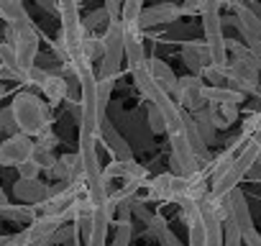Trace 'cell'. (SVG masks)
Segmentation results:
<instances>
[{
  "instance_id": "7a4b0ae2",
  "label": "cell",
  "mask_w": 261,
  "mask_h": 246,
  "mask_svg": "<svg viewBox=\"0 0 261 246\" xmlns=\"http://www.w3.org/2000/svg\"><path fill=\"white\" fill-rule=\"evenodd\" d=\"M258 157H261V141H248L243 149H241V154L236 157V162L230 164V169L218 180V182H213V187H210V200L213 203H223L236 187H238V182L251 172V167L253 164H258Z\"/></svg>"
},
{
  "instance_id": "d590c367",
  "label": "cell",
  "mask_w": 261,
  "mask_h": 246,
  "mask_svg": "<svg viewBox=\"0 0 261 246\" xmlns=\"http://www.w3.org/2000/svg\"><path fill=\"white\" fill-rule=\"evenodd\" d=\"M156 238L162 241V246H182V243H179V238L172 233V228H169V226H167V228H162V231L156 233Z\"/></svg>"
},
{
  "instance_id": "83f0119b",
  "label": "cell",
  "mask_w": 261,
  "mask_h": 246,
  "mask_svg": "<svg viewBox=\"0 0 261 246\" xmlns=\"http://www.w3.org/2000/svg\"><path fill=\"white\" fill-rule=\"evenodd\" d=\"M115 236L110 241V246H130V236H134V223L130 220H118L115 223Z\"/></svg>"
},
{
  "instance_id": "60d3db41",
  "label": "cell",
  "mask_w": 261,
  "mask_h": 246,
  "mask_svg": "<svg viewBox=\"0 0 261 246\" xmlns=\"http://www.w3.org/2000/svg\"><path fill=\"white\" fill-rule=\"evenodd\" d=\"M6 92H8V90H6V85H3V80H0V100H3V97H6Z\"/></svg>"
},
{
  "instance_id": "b9f144b4",
  "label": "cell",
  "mask_w": 261,
  "mask_h": 246,
  "mask_svg": "<svg viewBox=\"0 0 261 246\" xmlns=\"http://www.w3.org/2000/svg\"><path fill=\"white\" fill-rule=\"evenodd\" d=\"M258 167H261V157H258Z\"/></svg>"
},
{
  "instance_id": "4dcf8cb0",
  "label": "cell",
  "mask_w": 261,
  "mask_h": 246,
  "mask_svg": "<svg viewBox=\"0 0 261 246\" xmlns=\"http://www.w3.org/2000/svg\"><path fill=\"white\" fill-rule=\"evenodd\" d=\"M51 72H46L44 67H39V64H34L31 69H26V80H23V85H36L39 90H41V85L46 82V77H49Z\"/></svg>"
},
{
  "instance_id": "5bb4252c",
  "label": "cell",
  "mask_w": 261,
  "mask_h": 246,
  "mask_svg": "<svg viewBox=\"0 0 261 246\" xmlns=\"http://www.w3.org/2000/svg\"><path fill=\"white\" fill-rule=\"evenodd\" d=\"M228 208H230V218L238 223V228H241V233H246V231H251L253 228V218H251V210H248V200H246V195H243V190L241 187H236L228 198Z\"/></svg>"
},
{
  "instance_id": "7c38bea8",
  "label": "cell",
  "mask_w": 261,
  "mask_h": 246,
  "mask_svg": "<svg viewBox=\"0 0 261 246\" xmlns=\"http://www.w3.org/2000/svg\"><path fill=\"white\" fill-rule=\"evenodd\" d=\"M174 182H177V175L172 172H164V175H156L151 177L144 187H146V195L139 198V200H156V203H174Z\"/></svg>"
},
{
  "instance_id": "ac0fdd59",
  "label": "cell",
  "mask_w": 261,
  "mask_h": 246,
  "mask_svg": "<svg viewBox=\"0 0 261 246\" xmlns=\"http://www.w3.org/2000/svg\"><path fill=\"white\" fill-rule=\"evenodd\" d=\"M202 97H205L207 105H241L246 95L233 90V87H210V85H205Z\"/></svg>"
},
{
  "instance_id": "7402d4cb",
  "label": "cell",
  "mask_w": 261,
  "mask_h": 246,
  "mask_svg": "<svg viewBox=\"0 0 261 246\" xmlns=\"http://www.w3.org/2000/svg\"><path fill=\"white\" fill-rule=\"evenodd\" d=\"M0 67H6V69H11V72H16V75H21L26 80V69H21L18 54H16V49L8 41H0Z\"/></svg>"
},
{
  "instance_id": "d4e9b609",
  "label": "cell",
  "mask_w": 261,
  "mask_h": 246,
  "mask_svg": "<svg viewBox=\"0 0 261 246\" xmlns=\"http://www.w3.org/2000/svg\"><path fill=\"white\" fill-rule=\"evenodd\" d=\"M233 11H236V18H238V21H241V23L253 34V36H258V39H261V21H258V18L246 8V3H241V6H238V8H233Z\"/></svg>"
},
{
  "instance_id": "8d00e7d4",
  "label": "cell",
  "mask_w": 261,
  "mask_h": 246,
  "mask_svg": "<svg viewBox=\"0 0 261 246\" xmlns=\"http://www.w3.org/2000/svg\"><path fill=\"white\" fill-rule=\"evenodd\" d=\"M36 3H39L44 11H49V13H57V16H59V6H57V0H36Z\"/></svg>"
},
{
  "instance_id": "277c9868",
  "label": "cell",
  "mask_w": 261,
  "mask_h": 246,
  "mask_svg": "<svg viewBox=\"0 0 261 246\" xmlns=\"http://www.w3.org/2000/svg\"><path fill=\"white\" fill-rule=\"evenodd\" d=\"M200 18H202V36H205V44L210 46V54H213V67L228 69L230 54H228V39H225V34H223L225 18L220 16V11H205Z\"/></svg>"
},
{
  "instance_id": "836d02e7",
  "label": "cell",
  "mask_w": 261,
  "mask_h": 246,
  "mask_svg": "<svg viewBox=\"0 0 261 246\" xmlns=\"http://www.w3.org/2000/svg\"><path fill=\"white\" fill-rule=\"evenodd\" d=\"M57 144H59V139H57V134H54L51 129H46V131H44V134L36 139V146H41V149H49V152H51Z\"/></svg>"
},
{
  "instance_id": "ffe728a7",
  "label": "cell",
  "mask_w": 261,
  "mask_h": 246,
  "mask_svg": "<svg viewBox=\"0 0 261 246\" xmlns=\"http://www.w3.org/2000/svg\"><path fill=\"white\" fill-rule=\"evenodd\" d=\"M210 113H213V126L218 131L230 129L238 118V105H210Z\"/></svg>"
},
{
  "instance_id": "74e56055",
  "label": "cell",
  "mask_w": 261,
  "mask_h": 246,
  "mask_svg": "<svg viewBox=\"0 0 261 246\" xmlns=\"http://www.w3.org/2000/svg\"><path fill=\"white\" fill-rule=\"evenodd\" d=\"M246 8H248V11H251V13H253V16H256V18L261 21V3H256V0H251V3H246Z\"/></svg>"
},
{
  "instance_id": "d6a6232c",
  "label": "cell",
  "mask_w": 261,
  "mask_h": 246,
  "mask_svg": "<svg viewBox=\"0 0 261 246\" xmlns=\"http://www.w3.org/2000/svg\"><path fill=\"white\" fill-rule=\"evenodd\" d=\"M39 172H41V167L34 159H29L18 167V180H39Z\"/></svg>"
},
{
  "instance_id": "1f68e13d",
  "label": "cell",
  "mask_w": 261,
  "mask_h": 246,
  "mask_svg": "<svg viewBox=\"0 0 261 246\" xmlns=\"http://www.w3.org/2000/svg\"><path fill=\"white\" fill-rule=\"evenodd\" d=\"M0 131H3V134H8V136L18 134V126H16V118H13V110H11V105L0 110Z\"/></svg>"
},
{
  "instance_id": "6da1fadb",
  "label": "cell",
  "mask_w": 261,
  "mask_h": 246,
  "mask_svg": "<svg viewBox=\"0 0 261 246\" xmlns=\"http://www.w3.org/2000/svg\"><path fill=\"white\" fill-rule=\"evenodd\" d=\"M11 110L16 118L18 134L39 139L46 129H51V105L34 92H18L11 103Z\"/></svg>"
},
{
  "instance_id": "9a60e30c",
  "label": "cell",
  "mask_w": 261,
  "mask_h": 246,
  "mask_svg": "<svg viewBox=\"0 0 261 246\" xmlns=\"http://www.w3.org/2000/svg\"><path fill=\"white\" fill-rule=\"evenodd\" d=\"M41 95L49 100V105L67 103V97H69V80L62 72H51L46 77V82L41 85Z\"/></svg>"
},
{
  "instance_id": "f546056e",
  "label": "cell",
  "mask_w": 261,
  "mask_h": 246,
  "mask_svg": "<svg viewBox=\"0 0 261 246\" xmlns=\"http://www.w3.org/2000/svg\"><path fill=\"white\" fill-rule=\"evenodd\" d=\"M34 141H36V139H34ZM34 162H36V164H39L41 169L51 172V169H54V164H57V157H54V152L36 146V152H34Z\"/></svg>"
},
{
  "instance_id": "ee69618b",
  "label": "cell",
  "mask_w": 261,
  "mask_h": 246,
  "mask_svg": "<svg viewBox=\"0 0 261 246\" xmlns=\"http://www.w3.org/2000/svg\"><path fill=\"white\" fill-rule=\"evenodd\" d=\"M246 3H251V0H246Z\"/></svg>"
},
{
  "instance_id": "4316f807",
  "label": "cell",
  "mask_w": 261,
  "mask_h": 246,
  "mask_svg": "<svg viewBox=\"0 0 261 246\" xmlns=\"http://www.w3.org/2000/svg\"><path fill=\"white\" fill-rule=\"evenodd\" d=\"M223 246H243V233L233 218L223 223Z\"/></svg>"
},
{
  "instance_id": "ba28073f",
  "label": "cell",
  "mask_w": 261,
  "mask_h": 246,
  "mask_svg": "<svg viewBox=\"0 0 261 246\" xmlns=\"http://www.w3.org/2000/svg\"><path fill=\"white\" fill-rule=\"evenodd\" d=\"M185 16V6H177V3H156L151 8H144V13L139 16V29L146 31V29H154V26H164V23H172L177 18Z\"/></svg>"
},
{
  "instance_id": "4fadbf2b",
  "label": "cell",
  "mask_w": 261,
  "mask_h": 246,
  "mask_svg": "<svg viewBox=\"0 0 261 246\" xmlns=\"http://www.w3.org/2000/svg\"><path fill=\"white\" fill-rule=\"evenodd\" d=\"M13 195L21 203H26V205H41L51 195V187L46 182H41V180H16Z\"/></svg>"
},
{
  "instance_id": "2e32d148",
  "label": "cell",
  "mask_w": 261,
  "mask_h": 246,
  "mask_svg": "<svg viewBox=\"0 0 261 246\" xmlns=\"http://www.w3.org/2000/svg\"><path fill=\"white\" fill-rule=\"evenodd\" d=\"M130 75H134V82H136L139 92L146 97V103H154V100L164 92V90L154 82V75H151V69H149V62H146V64L134 67V69H130Z\"/></svg>"
},
{
  "instance_id": "d6986e66",
  "label": "cell",
  "mask_w": 261,
  "mask_h": 246,
  "mask_svg": "<svg viewBox=\"0 0 261 246\" xmlns=\"http://www.w3.org/2000/svg\"><path fill=\"white\" fill-rule=\"evenodd\" d=\"M82 54H85V59H87L90 64H95V62L102 64V59H105V41H102V34L97 36V34H90V31H87V36H85V41H82Z\"/></svg>"
},
{
  "instance_id": "3957f363",
  "label": "cell",
  "mask_w": 261,
  "mask_h": 246,
  "mask_svg": "<svg viewBox=\"0 0 261 246\" xmlns=\"http://www.w3.org/2000/svg\"><path fill=\"white\" fill-rule=\"evenodd\" d=\"M6 41L16 49L18 54V62H21V69H31L39 59V44H41V34L36 31L34 21L26 18L16 26H8L6 29Z\"/></svg>"
},
{
  "instance_id": "ab89813d",
  "label": "cell",
  "mask_w": 261,
  "mask_h": 246,
  "mask_svg": "<svg viewBox=\"0 0 261 246\" xmlns=\"http://www.w3.org/2000/svg\"><path fill=\"white\" fill-rule=\"evenodd\" d=\"M6 205H11V203H8V195L3 192V187H0V208H6Z\"/></svg>"
},
{
  "instance_id": "44dd1931",
  "label": "cell",
  "mask_w": 261,
  "mask_h": 246,
  "mask_svg": "<svg viewBox=\"0 0 261 246\" xmlns=\"http://www.w3.org/2000/svg\"><path fill=\"white\" fill-rule=\"evenodd\" d=\"M192 120L197 123V129H200V134H202V139H205V144H213V139H215V126H213V113H210V105H202L197 113H192Z\"/></svg>"
},
{
  "instance_id": "5b68a950",
  "label": "cell",
  "mask_w": 261,
  "mask_h": 246,
  "mask_svg": "<svg viewBox=\"0 0 261 246\" xmlns=\"http://www.w3.org/2000/svg\"><path fill=\"white\" fill-rule=\"evenodd\" d=\"M102 41H105V59L100 64V77H110L115 80L123 69V59H125V46H123V21H110V26L102 31Z\"/></svg>"
},
{
  "instance_id": "cb8c5ba5",
  "label": "cell",
  "mask_w": 261,
  "mask_h": 246,
  "mask_svg": "<svg viewBox=\"0 0 261 246\" xmlns=\"http://www.w3.org/2000/svg\"><path fill=\"white\" fill-rule=\"evenodd\" d=\"M113 85L115 80L110 77H97V103H100V118L105 120V110H108V103H110V92H113Z\"/></svg>"
},
{
  "instance_id": "484cf974",
  "label": "cell",
  "mask_w": 261,
  "mask_h": 246,
  "mask_svg": "<svg viewBox=\"0 0 261 246\" xmlns=\"http://www.w3.org/2000/svg\"><path fill=\"white\" fill-rule=\"evenodd\" d=\"M146 115H149V129H151V134H167V123H164V115H162V110H159V105L156 103H146Z\"/></svg>"
},
{
  "instance_id": "8fae6325",
  "label": "cell",
  "mask_w": 261,
  "mask_h": 246,
  "mask_svg": "<svg viewBox=\"0 0 261 246\" xmlns=\"http://www.w3.org/2000/svg\"><path fill=\"white\" fill-rule=\"evenodd\" d=\"M182 62L190 67V72L195 77H202L205 69L213 64V54L210 46L205 41H185L182 44Z\"/></svg>"
},
{
  "instance_id": "e575fe53",
  "label": "cell",
  "mask_w": 261,
  "mask_h": 246,
  "mask_svg": "<svg viewBox=\"0 0 261 246\" xmlns=\"http://www.w3.org/2000/svg\"><path fill=\"white\" fill-rule=\"evenodd\" d=\"M113 21H120L123 18V0H105V6H102Z\"/></svg>"
},
{
  "instance_id": "7bdbcfd3",
  "label": "cell",
  "mask_w": 261,
  "mask_h": 246,
  "mask_svg": "<svg viewBox=\"0 0 261 246\" xmlns=\"http://www.w3.org/2000/svg\"><path fill=\"white\" fill-rule=\"evenodd\" d=\"M77 3H80V6H82V0H77Z\"/></svg>"
},
{
  "instance_id": "f6af8a7d",
  "label": "cell",
  "mask_w": 261,
  "mask_h": 246,
  "mask_svg": "<svg viewBox=\"0 0 261 246\" xmlns=\"http://www.w3.org/2000/svg\"><path fill=\"white\" fill-rule=\"evenodd\" d=\"M11 246H13V241H11Z\"/></svg>"
},
{
  "instance_id": "30bf717a",
  "label": "cell",
  "mask_w": 261,
  "mask_h": 246,
  "mask_svg": "<svg viewBox=\"0 0 261 246\" xmlns=\"http://www.w3.org/2000/svg\"><path fill=\"white\" fill-rule=\"evenodd\" d=\"M123 46H125V62L134 69L139 64H146V49H144V36L139 23H123Z\"/></svg>"
},
{
  "instance_id": "8992f818",
  "label": "cell",
  "mask_w": 261,
  "mask_h": 246,
  "mask_svg": "<svg viewBox=\"0 0 261 246\" xmlns=\"http://www.w3.org/2000/svg\"><path fill=\"white\" fill-rule=\"evenodd\" d=\"M36 141L26 134H13L0 144V164L3 167H21L23 162L34 159Z\"/></svg>"
},
{
  "instance_id": "9c48e42d",
  "label": "cell",
  "mask_w": 261,
  "mask_h": 246,
  "mask_svg": "<svg viewBox=\"0 0 261 246\" xmlns=\"http://www.w3.org/2000/svg\"><path fill=\"white\" fill-rule=\"evenodd\" d=\"M100 141L108 146L113 159H118V162H134V149H130L125 136L113 126V120H108V118L100 123Z\"/></svg>"
},
{
  "instance_id": "e0dca14e",
  "label": "cell",
  "mask_w": 261,
  "mask_h": 246,
  "mask_svg": "<svg viewBox=\"0 0 261 246\" xmlns=\"http://www.w3.org/2000/svg\"><path fill=\"white\" fill-rule=\"evenodd\" d=\"M149 69H151V75H154V82H156L167 95H174L177 82H179V77L174 75V69H172L164 59H159V57H151V59H149Z\"/></svg>"
},
{
  "instance_id": "603a6c76",
  "label": "cell",
  "mask_w": 261,
  "mask_h": 246,
  "mask_svg": "<svg viewBox=\"0 0 261 246\" xmlns=\"http://www.w3.org/2000/svg\"><path fill=\"white\" fill-rule=\"evenodd\" d=\"M110 13L105 11V8H97V11H92L87 18H85V31H90V34H97V29H108L110 26Z\"/></svg>"
},
{
  "instance_id": "f35d334b",
  "label": "cell",
  "mask_w": 261,
  "mask_h": 246,
  "mask_svg": "<svg viewBox=\"0 0 261 246\" xmlns=\"http://www.w3.org/2000/svg\"><path fill=\"white\" fill-rule=\"evenodd\" d=\"M223 0H205V11H220Z\"/></svg>"
},
{
  "instance_id": "52a82bcc",
  "label": "cell",
  "mask_w": 261,
  "mask_h": 246,
  "mask_svg": "<svg viewBox=\"0 0 261 246\" xmlns=\"http://www.w3.org/2000/svg\"><path fill=\"white\" fill-rule=\"evenodd\" d=\"M202 90H205V85H202V77H195V75H187V77H179V82H177V90H174V103L185 110V113H197L202 105H207L205 103V97H202Z\"/></svg>"
},
{
  "instance_id": "bcb514c9",
  "label": "cell",
  "mask_w": 261,
  "mask_h": 246,
  "mask_svg": "<svg viewBox=\"0 0 261 246\" xmlns=\"http://www.w3.org/2000/svg\"><path fill=\"white\" fill-rule=\"evenodd\" d=\"M0 69H3V67H0Z\"/></svg>"
},
{
  "instance_id": "f1b7e54d",
  "label": "cell",
  "mask_w": 261,
  "mask_h": 246,
  "mask_svg": "<svg viewBox=\"0 0 261 246\" xmlns=\"http://www.w3.org/2000/svg\"><path fill=\"white\" fill-rule=\"evenodd\" d=\"M141 3L144 0H123V23H136L139 21V16L144 13V8H141Z\"/></svg>"
}]
</instances>
